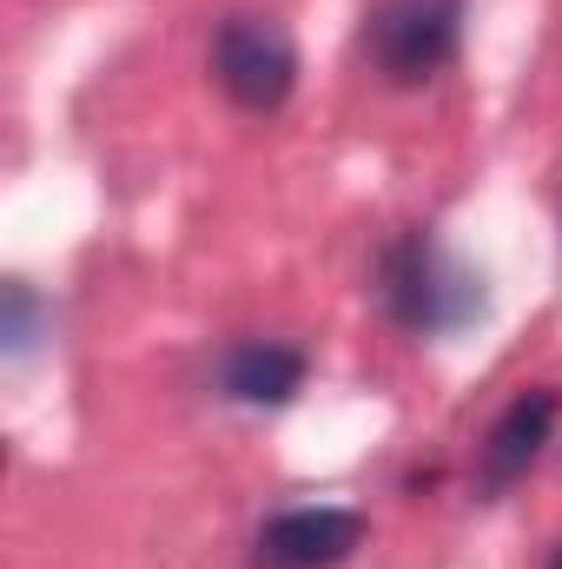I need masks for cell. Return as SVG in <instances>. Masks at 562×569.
I'll return each mask as SVG.
<instances>
[{
    "label": "cell",
    "instance_id": "obj_1",
    "mask_svg": "<svg viewBox=\"0 0 562 569\" xmlns=\"http://www.w3.org/2000/svg\"><path fill=\"white\" fill-rule=\"evenodd\" d=\"M384 291H391V311H398L411 331H456V325L483 305L476 279H470L436 239H423V232L391 252V266H384Z\"/></svg>",
    "mask_w": 562,
    "mask_h": 569
},
{
    "label": "cell",
    "instance_id": "obj_7",
    "mask_svg": "<svg viewBox=\"0 0 562 569\" xmlns=\"http://www.w3.org/2000/svg\"><path fill=\"white\" fill-rule=\"evenodd\" d=\"M556 569H562V557H556Z\"/></svg>",
    "mask_w": 562,
    "mask_h": 569
},
{
    "label": "cell",
    "instance_id": "obj_3",
    "mask_svg": "<svg viewBox=\"0 0 562 569\" xmlns=\"http://www.w3.org/2000/svg\"><path fill=\"white\" fill-rule=\"evenodd\" d=\"M463 33V0H384L371 13V53L391 80H430L450 67Z\"/></svg>",
    "mask_w": 562,
    "mask_h": 569
},
{
    "label": "cell",
    "instance_id": "obj_4",
    "mask_svg": "<svg viewBox=\"0 0 562 569\" xmlns=\"http://www.w3.org/2000/svg\"><path fill=\"white\" fill-rule=\"evenodd\" d=\"M364 543L358 510H284L259 530V563L265 569H331Z\"/></svg>",
    "mask_w": 562,
    "mask_h": 569
},
{
    "label": "cell",
    "instance_id": "obj_6",
    "mask_svg": "<svg viewBox=\"0 0 562 569\" xmlns=\"http://www.w3.org/2000/svg\"><path fill=\"white\" fill-rule=\"evenodd\" d=\"M219 378H225V391L239 405H284L304 385V351H291L279 338H245V345L225 351Z\"/></svg>",
    "mask_w": 562,
    "mask_h": 569
},
{
    "label": "cell",
    "instance_id": "obj_2",
    "mask_svg": "<svg viewBox=\"0 0 562 569\" xmlns=\"http://www.w3.org/2000/svg\"><path fill=\"white\" fill-rule=\"evenodd\" d=\"M212 73L219 87L252 107V113H272L284 107L291 80H298V53H291V33L265 13H232L219 33H212Z\"/></svg>",
    "mask_w": 562,
    "mask_h": 569
},
{
    "label": "cell",
    "instance_id": "obj_5",
    "mask_svg": "<svg viewBox=\"0 0 562 569\" xmlns=\"http://www.w3.org/2000/svg\"><path fill=\"white\" fill-rule=\"evenodd\" d=\"M562 418V398L550 385H530L503 418L490 430V443H483V483H510V477H523L530 463H536V450L550 443V430Z\"/></svg>",
    "mask_w": 562,
    "mask_h": 569
}]
</instances>
